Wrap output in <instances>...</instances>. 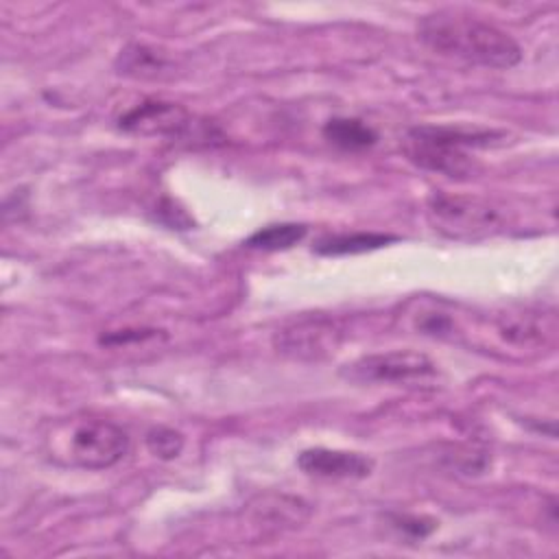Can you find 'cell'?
I'll use <instances>...</instances> for the list:
<instances>
[{
  "label": "cell",
  "instance_id": "obj_1",
  "mask_svg": "<svg viewBox=\"0 0 559 559\" xmlns=\"http://www.w3.org/2000/svg\"><path fill=\"white\" fill-rule=\"evenodd\" d=\"M417 35L439 55L485 68H513L522 59V50L509 33L461 11L441 9L424 15Z\"/></svg>",
  "mask_w": 559,
  "mask_h": 559
},
{
  "label": "cell",
  "instance_id": "obj_2",
  "mask_svg": "<svg viewBox=\"0 0 559 559\" xmlns=\"http://www.w3.org/2000/svg\"><path fill=\"white\" fill-rule=\"evenodd\" d=\"M493 138L491 131L463 127H413L404 140V153L419 168L445 175L469 177L476 168L469 146H485Z\"/></svg>",
  "mask_w": 559,
  "mask_h": 559
},
{
  "label": "cell",
  "instance_id": "obj_3",
  "mask_svg": "<svg viewBox=\"0 0 559 559\" xmlns=\"http://www.w3.org/2000/svg\"><path fill=\"white\" fill-rule=\"evenodd\" d=\"M52 456L81 469H107L129 452V435L109 419H72L52 435Z\"/></svg>",
  "mask_w": 559,
  "mask_h": 559
},
{
  "label": "cell",
  "instance_id": "obj_4",
  "mask_svg": "<svg viewBox=\"0 0 559 559\" xmlns=\"http://www.w3.org/2000/svg\"><path fill=\"white\" fill-rule=\"evenodd\" d=\"M426 216L435 231L452 240L489 238L509 225V214L502 205L474 194L437 192L426 203Z\"/></svg>",
  "mask_w": 559,
  "mask_h": 559
},
{
  "label": "cell",
  "instance_id": "obj_5",
  "mask_svg": "<svg viewBox=\"0 0 559 559\" xmlns=\"http://www.w3.org/2000/svg\"><path fill=\"white\" fill-rule=\"evenodd\" d=\"M502 349L513 354H544L557 343V314L552 308H507L487 319L485 330Z\"/></svg>",
  "mask_w": 559,
  "mask_h": 559
},
{
  "label": "cell",
  "instance_id": "obj_6",
  "mask_svg": "<svg viewBox=\"0 0 559 559\" xmlns=\"http://www.w3.org/2000/svg\"><path fill=\"white\" fill-rule=\"evenodd\" d=\"M435 362L413 349H395L382 354H367L343 367V376L352 382H413L435 376Z\"/></svg>",
  "mask_w": 559,
  "mask_h": 559
},
{
  "label": "cell",
  "instance_id": "obj_7",
  "mask_svg": "<svg viewBox=\"0 0 559 559\" xmlns=\"http://www.w3.org/2000/svg\"><path fill=\"white\" fill-rule=\"evenodd\" d=\"M341 336L343 332L334 321L308 317L277 330L273 336V345L284 356L299 360H319L336 352Z\"/></svg>",
  "mask_w": 559,
  "mask_h": 559
},
{
  "label": "cell",
  "instance_id": "obj_8",
  "mask_svg": "<svg viewBox=\"0 0 559 559\" xmlns=\"http://www.w3.org/2000/svg\"><path fill=\"white\" fill-rule=\"evenodd\" d=\"M118 127L144 138H177L192 127V116L177 103L142 100L118 118Z\"/></svg>",
  "mask_w": 559,
  "mask_h": 559
},
{
  "label": "cell",
  "instance_id": "obj_9",
  "mask_svg": "<svg viewBox=\"0 0 559 559\" xmlns=\"http://www.w3.org/2000/svg\"><path fill=\"white\" fill-rule=\"evenodd\" d=\"M304 474L317 478H367L373 472V461L360 452L308 448L297 456Z\"/></svg>",
  "mask_w": 559,
  "mask_h": 559
},
{
  "label": "cell",
  "instance_id": "obj_10",
  "mask_svg": "<svg viewBox=\"0 0 559 559\" xmlns=\"http://www.w3.org/2000/svg\"><path fill=\"white\" fill-rule=\"evenodd\" d=\"M393 240H395V236L376 234V231L334 234V236H325V238L317 240V245L312 249L321 255H354V253H365V251L386 247Z\"/></svg>",
  "mask_w": 559,
  "mask_h": 559
},
{
  "label": "cell",
  "instance_id": "obj_11",
  "mask_svg": "<svg viewBox=\"0 0 559 559\" xmlns=\"http://www.w3.org/2000/svg\"><path fill=\"white\" fill-rule=\"evenodd\" d=\"M323 135L330 144L343 151H362L376 144V131L358 118H332L323 127Z\"/></svg>",
  "mask_w": 559,
  "mask_h": 559
},
{
  "label": "cell",
  "instance_id": "obj_12",
  "mask_svg": "<svg viewBox=\"0 0 559 559\" xmlns=\"http://www.w3.org/2000/svg\"><path fill=\"white\" fill-rule=\"evenodd\" d=\"M306 236V225L299 223H277L266 225L258 231H253L245 245L249 249H262V251H284L301 242Z\"/></svg>",
  "mask_w": 559,
  "mask_h": 559
},
{
  "label": "cell",
  "instance_id": "obj_13",
  "mask_svg": "<svg viewBox=\"0 0 559 559\" xmlns=\"http://www.w3.org/2000/svg\"><path fill=\"white\" fill-rule=\"evenodd\" d=\"M120 72L133 74V76H155L164 68V59L157 57L155 50L133 44L122 50L120 55Z\"/></svg>",
  "mask_w": 559,
  "mask_h": 559
},
{
  "label": "cell",
  "instance_id": "obj_14",
  "mask_svg": "<svg viewBox=\"0 0 559 559\" xmlns=\"http://www.w3.org/2000/svg\"><path fill=\"white\" fill-rule=\"evenodd\" d=\"M146 448L157 459H164V461L177 459L183 450V435L175 428L157 426L146 432Z\"/></svg>",
  "mask_w": 559,
  "mask_h": 559
},
{
  "label": "cell",
  "instance_id": "obj_15",
  "mask_svg": "<svg viewBox=\"0 0 559 559\" xmlns=\"http://www.w3.org/2000/svg\"><path fill=\"white\" fill-rule=\"evenodd\" d=\"M395 526L408 531L413 537H426L435 528V522L424 518H395Z\"/></svg>",
  "mask_w": 559,
  "mask_h": 559
},
{
  "label": "cell",
  "instance_id": "obj_16",
  "mask_svg": "<svg viewBox=\"0 0 559 559\" xmlns=\"http://www.w3.org/2000/svg\"><path fill=\"white\" fill-rule=\"evenodd\" d=\"M151 336H155V330H120V332H114V334L105 336L103 343L120 345V343H129V341H144V338H151Z\"/></svg>",
  "mask_w": 559,
  "mask_h": 559
}]
</instances>
